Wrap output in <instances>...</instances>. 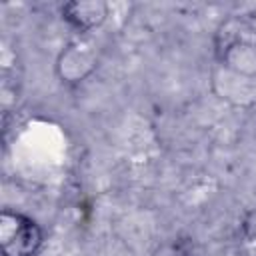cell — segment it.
<instances>
[{
    "mask_svg": "<svg viewBox=\"0 0 256 256\" xmlns=\"http://www.w3.org/2000/svg\"><path fill=\"white\" fill-rule=\"evenodd\" d=\"M98 66L94 44L78 38L70 42L56 60V72L62 82L66 84H80L84 82Z\"/></svg>",
    "mask_w": 256,
    "mask_h": 256,
    "instance_id": "3957f363",
    "label": "cell"
},
{
    "mask_svg": "<svg viewBox=\"0 0 256 256\" xmlns=\"http://www.w3.org/2000/svg\"><path fill=\"white\" fill-rule=\"evenodd\" d=\"M214 54L218 64L234 76L256 80V16H228L216 30Z\"/></svg>",
    "mask_w": 256,
    "mask_h": 256,
    "instance_id": "6da1fadb",
    "label": "cell"
},
{
    "mask_svg": "<svg viewBox=\"0 0 256 256\" xmlns=\"http://www.w3.org/2000/svg\"><path fill=\"white\" fill-rule=\"evenodd\" d=\"M110 14V6L102 0H72L60 6L62 20L78 34H90L100 28Z\"/></svg>",
    "mask_w": 256,
    "mask_h": 256,
    "instance_id": "277c9868",
    "label": "cell"
},
{
    "mask_svg": "<svg viewBox=\"0 0 256 256\" xmlns=\"http://www.w3.org/2000/svg\"><path fill=\"white\" fill-rule=\"evenodd\" d=\"M44 232L40 224L16 210L0 212V248L2 256H36L42 248Z\"/></svg>",
    "mask_w": 256,
    "mask_h": 256,
    "instance_id": "7a4b0ae2",
    "label": "cell"
}]
</instances>
